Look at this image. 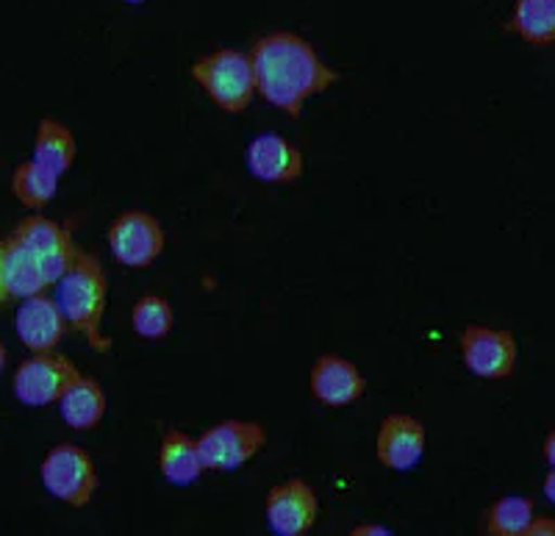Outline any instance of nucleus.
Returning a JSON list of instances; mask_svg holds the SVG:
<instances>
[{
    "instance_id": "6e6552de",
    "label": "nucleus",
    "mask_w": 555,
    "mask_h": 536,
    "mask_svg": "<svg viewBox=\"0 0 555 536\" xmlns=\"http://www.w3.org/2000/svg\"><path fill=\"white\" fill-rule=\"evenodd\" d=\"M461 361L473 375L486 381H505L517 372V336L505 329L464 326L459 331Z\"/></svg>"
},
{
    "instance_id": "423d86ee",
    "label": "nucleus",
    "mask_w": 555,
    "mask_h": 536,
    "mask_svg": "<svg viewBox=\"0 0 555 536\" xmlns=\"http://www.w3.org/2000/svg\"><path fill=\"white\" fill-rule=\"evenodd\" d=\"M78 375H81L78 365L64 354H56V350L34 354L26 361H20V367L14 370V398L23 406H34V409L53 406L59 404V398Z\"/></svg>"
},
{
    "instance_id": "f3484780",
    "label": "nucleus",
    "mask_w": 555,
    "mask_h": 536,
    "mask_svg": "<svg viewBox=\"0 0 555 536\" xmlns=\"http://www.w3.org/2000/svg\"><path fill=\"white\" fill-rule=\"evenodd\" d=\"M3 284H7L9 297H17V301L42 295L51 286L37 256L12 234L3 240Z\"/></svg>"
},
{
    "instance_id": "cd10ccee",
    "label": "nucleus",
    "mask_w": 555,
    "mask_h": 536,
    "mask_svg": "<svg viewBox=\"0 0 555 536\" xmlns=\"http://www.w3.org/2000/svg\"><path fill=\"white\" fill-rule=\"evenodd\" d=\"M7 361H9V350H7V345L0 342V372L7 370Z\"/></svg>"
},
{
    "instance_id": "0eeeda50",
    "label": "nucleus",
    "mask_w": 555,
    "mask_h": 536,
    "mask_svg": "<svg viewBox=\"0 0 555 536\" xmlns=\"http://www.w3.org/2000/svg\"><path fill=\"white\" fill-rule=\"evenodd\" d=\"M106 240L114 259L122 267L147 270L165 253L167 237L158 217H153L151 212H142V208H128V212L114 217L106 231Z\"/></svg>"
},
{
    "instance_id": "aec40b11",
    "label": "nucleus",
    "mask_w": 555,
    "mask_h": 536,
    "mask_svg": "<svg viewBox=\"0 0 555 536\" xmlns=\"http://www.w3.org/2000/svg\"><path fill=\"white\" fill-rule=\"evenodd\" d=\"M59 190V176L48 167H42L39 162L28 158V162H20L12 173V195L14 201H20L26 208H44L53 201Z\"/></svg>"
},
{
    "instance_id": "f03ea898",
    "label": "nucleus",
    "mask_w": 555,
    "mask_h": 536,
    "mask_svg": "<svg viewBox=\"0 0 555 536\" xmlns=\"http://www.w3.org/2000/svg\"><path fill=\"white\" fill-rule=\"evenodd\" d=\"M56 306L62 309L64 320L76 334H81L98 354L112 350V340L103 334V311H106L108 278L106 267L95 253L78 251L73 265L53 284Z\"/></svg>"
},
{
    "instance_id": "a878e982",
    "label": "nucleus",
    "mask_w": 555,
    "mask_h": 536,
    "mask_svg": "<svg viewBox=\"0 0 555 536\" xmlns=\"http://www.w3.org/2000/svg\"><path fill=\"white\" fill-rule=\"evenodd\" d=\"M9 301L7 284H3V240H0V306Z\"/></svg>"
},
{
    "instance_id": "c85d7f7f",
    "label": "nucleus",
    "mask_w": 555,
    "mask_h": 536,
    "mask_svg": "<svg viewBox=\"0 0 555 536\" xmlns=\"http://www.w3.org/2000/svg\"><path fill=\"white\" fill-rule=\"evenodd\" d=\"M126 3H131V7H137V3H145V0H126Z\"/></svg>"
},
{
    "instance_id": "7ed1b4c3",
    "label": "nucleus",
    "mask_w": 555,
    "mask_h": 536,
    "mask_svg": "<svg viewBox=\"0 0 555 536\" xmlns=\"http://www.w3.org/2000/svg\"><path fill=\"white\" fill-rule=\"evenodd\" d=\"M190 76L225 114H242L256 98L250 56L236 48H220L201 56L190 67Z\"/></svg>"
},
{
    "instance_id": "a211bd4d",
    "label": "nucleus",
    "mask_w": 555,
    "mask_h": 536,
    "mask_svg": "<svg viewBox=\"0 0 555 536\" xmlns=\"http://www.w3.org/2000/svg\"><path fill=\"white\" fill-rule=\"evenodd\" d=\"M78 156V142L73 128L64 126V123L53 120V117H42L37 123V133H34V151L31 158L39 162L42 167L56 173L59 178L64 173L73 170Z\"/></svg>"
},
{
    "instance_id": "412c9836",
    "label": "nucleus",
    "mask_w": 555,
    "mask_h": 536,
    "mask_svg": "<svg viewBox=\"0 0 555 536\" xmlns=\"http://www.w3.org/2000/svg\"><path fill=\"white\" fill-rule=\"evenodd\" d=\"M530 520H533V500L525 495H505L483 511L478 528L480 534L489 536H522Z\"/></svg>"
},
{
    "instance_id": "ddd939ff",
    "label": "nucleus",
    "mask_w": 555,
    "mask_h": 536,
    "mask_svg": "<svg viewBox=\"0 0 555 536\" xmlns=\"http://www.w3.org/2000/svg\"><path fill=\"white\" fill-rule=\"evenodd\" d=\"M311 395L328 409H345L364 398V372L339 354H322L309 372Z\"/></svg>"
},
{
    "instance_id": "bb28decb",
    "label": "nucleus",
    "mask_w": 555,
    "mask_h": 536,
    "mask_svg": "<svg viewBox=\"0 0 555 536\" xmlns=\"http://www.w3.org/2000/svg\"><path fill=\"white\" fill-rule=\"evenodd\" d=\"M553 486H555V473H553V470H550L547 478H544V495H547V500H555V489H553Z\"/></svg>"
},
{
    "instance_id": "4468645a",
    "label": "nucleus",
    "mask_w": 555,
    "mask_h": 536,
    "mask_svg": "<svg viewBox=\"0 0 555 536\" xmlns=\"http://www.w3.org/2000/svg\"><path fill=\"white\" fill-rule=\"evenodd\" d=\"M14 331L31 354H44V350H56L59 342L64 340L67 320L56 301L42 292V295L26 297L20 303L17 315H14Z\"/></svg>"
},
{
    "instance_id": "2eb2a0df",
    "label": "nucleus",
    "mask_w": 555,
    "mask_h": 536,
    "mask_svg": "<svg viewBox=\"0 0 555 536\" xmlns=\"http://www.w3.org/2000/svg\"><path fill=\"white\" fill-rule=\"evenodd\" d=\"M59 414L73 431H95L106 414V392L92 375H78L59 398Z\"/></svg>"
},
{
    "instance_id": "dca6fc26",
    "label": "nucleus",
    "mask_w": 555,
    "mask_h": 536,
    "mask_svg": "<svg viewBox=\"0 0 555 536\" xmlns=\"http://www.w3.org/2000/svg\"><path fill=\"white\" fill-rule=\"evenodd\" d=\"M158 470L165 481L176 486L195 484L206 473L195 436H190L186 431L167 429L162 436V448H158Z\"/></svg>"
},
{
    "instance_id": "9b49d317",
    "label": "nucleus",
    "mask_w": 555,
    "mask_h": 536,
    "mask_svg": "<svg viewBox=\"0 0 555 536\" xmlns=\"http://www.w3.org/2000/svg\"><path fill=\"white\" fill-rule=\"evenodd\" d=\"M425 445H428V434L414 414L395 411L380 420L375 454L384 468L395 470V473H409L423 461Z\"/></svg>"
},
{
    "instance_id": "b1692460",
    "label": "nucleus",
    "mask_w": 555,
    "mask_h": 536,
    "mask_svg": "<svg viewBox=\"0 0 555 536\" xmlns=\"http://www.w3.org/2000/svg\"><path fill=\"white\" fill-rule=\"evenodd\" d=\"M391 531L386 525H375V523H361L350 528V536H389Z\"/></svg>"
},
{
    "instance_id": "1a4fd4ad",
    "label": "nucleus",
    "mask_w": 555,
    "mask_h": 536,
    "mask_svg": "<svg viewBox=\"0 0 555 536\" xmlns=\"http://www.w3.org/2000/svg\"><path fill=\"white\" fill-rule=\"evenodd\" d=\"M264 518L272 534L306 536L320 518L317 489L304 478H286L267 493Z\"/></svg>"
},
{
    "instance_id": "5701e85b",
    "label": "nucleus",
    "mask_w": 555,
    "mask_h": 536,
    "mask_svg": "<svg viewBox=\"0 0 555 536\" xmlns=\"http://www.w3.org/2000/svg\"><path fill=\"white\" fill-rule=\"evenodd\" d=\"M553 534H555V520L537 518V514H533V520H530L522 531V536H553Z\"/></svg>"
},
{
    "instance_id": "f257e3e1",
    "label": "nucleus",
    "mask_w": 555,
    "mask_h": 536,
    "mask_svg": "<svg viewBox=\"0 0 555 536\" xmlns=\"http://www.w3.org/2000/svg\"><path fill=\"white\" fill-rule=\"evenodd\" d=\"M247 56L256 78V95L289 114L292 120L300 117L309 98L328 92L339 81V73L322 62L314 44L295 31H272L256 39Z\"/></svg>"
},
{
    "instance_id": "4be33fe9",
    "label": "nucleus",
    "mask_w": 555,
    "mask_h": 536,
    "mask_svg": "<svg viewBox=\"0 0 555 536\" xmlns=\"http://www.w3.org/2000/svg\"><path fill=\"white\" fill-rule=\"evenodd\" d=\"M131 326L142 340L162 342L176 326V311L165 295H145L133 303Z\"/></svg>"
},
{
    "instance_id": "9d476101",
    "label": "nucleus",
    "mask_w": 555,
    "mask_h": 536,
    "mask_svg": "<svg viewBox=\"0 0 555 536\" xmlns=\"http://www.w3.org/2000/svg\"><path fill=\"white\" fill-rule=\"evenodd\" d=\"M12 237L17 242H23L37 256L51 286L67 272V267L73 265L78 253L76 242H73V231L67 226H62V222L48 220L42 215H31L26 220H20Z\"/></svg>"
},
{
    "instance_id": "f8f14e48",
    "label": "nucleus",
    "mask_w": 555,
    "mask_h": 536,
    "mask_svg": "<svg viewBox=\"0 0 555 536\" xmlns=\"http://www.w3.org/2000/svg\"><path fill=\"white\" fill-rule=\"evenodd\" d=\"M245 165L250 176L261 183H295L304 176L306 158L289 139L267 131L247 145Z\"/></svg>"
},
{
    "instance_id": "6ab92c4d",
    "label": "nucleus",
    "mask_w": 555,
    "mask_h": 536,
    "mask_svg": "<svg viewBox=\"0 0 555 536\" xmlns=\"http://www.w3.org/2000/svg\"><path fill=\"white\" fill-rule=\"evenodd\" d=\"M505 31H514L533 48H550L555 42V0H514Z\"/></svg>"
},
{
    "instance_id": "20e7f679",
    "label": "nucleus",
    "mask_w": 555,
    "mask_h": 536,
    "mask_svg": "<svg viewBox=\"0 0 555 536\" xmlns=\"http://www.w3.org/2000/svg\"><path fill=\"white\" fill-rule=\"evenodd\" d=\"M39 481L56 500L73 506V509H83L95 498V461L73 442H62L44 454L42 464H39Z\"/></svg>"
},
{
    "instance_id": "39448f33",
    "label": "nucleus",
    "mask_w": 555,
    "mask_h": 536,
    "mask_svg": "<svg viewBox=\"0 0 555 536\" xmlns=\"http://www.w3.org/2000/svg\"><path fill=\"white\" fill-rule=\"evenodd\" d=\"M267 445L264 425L256 420H222L197 436L203 468L231 473L253 459Z\"/></svg>"
},
{
    "instance_id": "393cba45",
    "label": "nucleus",
    "mask_w": 555,
    "mask_h": 536,
    "mask_svg": "<svg viewBox=\"0 0 555 536\" xmlns=\"http://www.w3.org/2000/svg\"><path fill=\"white\" fill-rule=\"evenodd\" d=\"M544 461H547V468H555V431L544 436Z\"/></svg>"
}]
</instances>
